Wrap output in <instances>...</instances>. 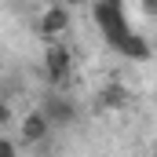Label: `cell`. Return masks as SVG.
<instances>
[{
  "label": "cell",
  "instance_id": "6da1fadb",
  "mask_svg": "<svg viewBox=\"0 0 157 157\" xmlns=\"http://www.w3.org/2000/svg\"><path fill=\"white\" fill-rule=\"evenodd\" d=\"M91 18H95V26L102 29V37H106L110 48H117L121 40L132 33V26H128V11H124L121 0H99V4H91Z\"/></svg>",
  "mask_w": 157,
  "mask_h": 157
},
{
  "label": "cell",
  "instance_id": "7a4b0ae2",
  "mask_svg": "<svg viewBox=\"0 0 157 157\" xmlns=\"http://www.w3.org/2000/svg\"><path fill=\"white\" fill-rule=\"evenodd\" d=\"M44 77H48V84L55 91H62L70 84V77H73V51L62 40H55V44L44 48Z\"/></svg>",
  "mask_w": 157,
  "mask_h": 157
},
{
  "label": "cell",
  "instance_id": "3957f363",
  "mask_svg": "<svg viewBox=\"0 0 157 157\" xmlns=\"http://www.w3.org/2000/svg\"><path fill=\"white\" fill-rule=\"evenodd\" d=\"M70 22H73V11H70L66 4H51V7H44V11H40L37 33L48 40V44H55V40L70 29Z\"/></svg>",
  "mask_w": 157,
  "mask_h": 157
},
{
  "label": "cell",
  "instance_id": "277c9868",
  "mask_svg": "<svg viewBox=\"0 0 157 157\" xmlns=\"http://www.w3.org/2000/svg\"><path fill=\"white\" fill-rule=\"evenodd\" d=\"M40 113L48 117V124L55 128V124H73L77 121V106H73V99L66 95V91H51L48 99H44V106H40Z\"/></svg>",
  "mask_w": 157,
  "mask_h": 157
},
{
  "label": "cell",
  "instance_id": "5b68a950",
  "mask_svg": "<svg viewBox=\"0 0 157 157\" xmlns=\"http://www.w3.org/2000/svg\"><path fill=\"white\" fill-rule=\"evenodd\" d=\"M128 102H132V95H128V88H124L121 80L102 84V88H99V99H95V106H99L102 113H121V110H128Z\"/></svg>",
  "mask_w": 157,
  "mask_h": 157
},
{
  "label": "cell",
  "instance_id": "8992f818",
  "mask_svg": "<svg viewBox=\"0 0 157 157\" xmlns=\"http://www.w3.org/2000/svg\"><path fill=\"white\" fill-rule=\"evenodd\" d=\"M18 135H22V143H26V146H37V143H44V139L51 135V124H48V117H44L40 110H33L29 117H22Z\"/></svg>",
  "mask_w": 157,
  "mask_h": 157
},
{
  "label": "cell",
  "instance_id": "52a82bcc",
  "mask_svg": "<svg viewBox=\"0 0 157 157\" xmlns=\"http://www.w3.org/2000/svg\"><path fill=\"white\" fill-rule=\"evenodd\" d=\"M113 51H117L121 59H132V62H146V59L154 55V44L143 37V33H135V29H132V33H128V37H124L117 48H113Z\"/></svg>",
  "mask_w": 157,
  "mask_h": 157
},
{
  "label": "cell",
  "instance_id": "ba28073f",
  "mask_svg": "<svg viewBox=\"0 0 157 157\" xmlns=\"http://www.w3.org/2000/svg\"><path fill=\"white\" fill-rule=\"evenodd\" d=\"M11 121H15V110H11V102H7V99H0V132H4Z\"/></svg>",
  "mask_w": 157,
  "mask_h": 157
},
{
  "label": "cell",
  "instance_id": "9c48e42d",
  "mask_svg": "<svg viewBox=\"0 0 157 157\" xmlns=\"http://www.w3.org/2000/svg\"><path fill=\"white\" fill-rule=\"evenodd\" d=\"M0 157H18V146L11 139H4V135H0Z\"/></svg>",
  "mask_w": 157,
  "mask_h": 157
},
{
  "label": "cell",
  "instance_id": "30bf717a",
  "mask_svg": "<svg viewBox=\"0 0 157 157\" xmlns=\"http://www.w3.org/2000/svg\"><path fill=\"white\" fill-rule=\"evenodd\" d=\"M143 15H150V18H157V0H143Z\"/></svg>",
  "mask_w": 157,
  "mask_h": 157
}]
</instances>
